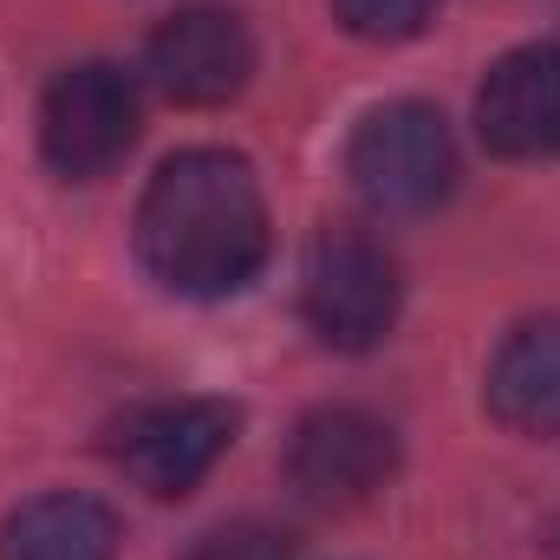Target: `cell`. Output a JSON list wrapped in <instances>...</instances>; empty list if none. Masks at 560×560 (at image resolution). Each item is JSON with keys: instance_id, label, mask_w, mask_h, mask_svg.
<instances>
[{"instance_id": "obj_1", "label": "cell", "mask_w": 560, "mask_h": 560, "mask_svg": "<svg viewBox=\"0 0 560 560\" xmlns=\"http://www.w3.org/2000/svg\"><path fill=\"white\" fill-rule=\"evenodd\" d=\"M268 202L235 150H176L138 202V255L170 293L222 300L268 261Z\"/></svg>"}, {"instance_id": "obj_2", "label": "cell", "mask_w": 560, "mask_h": 560, "mask_svg": "<svg viewBox=\"0 0 560 560\" xmlns=\"http://www.w3.org/2000/svg\"><path fill=\"white\" fill-rule=\"evenodd\" d=\"M346 176L378 215L436 209L450 196V183H456V143H450L443 112H430L418 98L365 112L352 143H346Z\"/></svg>"}, {"instance_id": "obj_3", "label": "cell", "mask_w": 560, "mask_h": 560, "mask_svg": "<svg viewBox=\"0 0 560 560\" xmlns=\"http://www.w3.org/2000/svg\"><path fill=\"white\" fill-rule=\"evenodd\" d=\"M398 261L365 229H326L306 248L300 313L332 352H372L398 326Z\"/></svg>"}, {"instance_id": "obj_4", "label": "cell", "mask_w": 560, "mask_h": 560, "mask_svg": "<svg viewBox=\"0 0 560 560\" xmlns=\"http://www.w3.org/2000/svg\"><path fill=\"white\" fill-rule=\"evenodd\" d=\"M138 138V92L118 66L105 59H85V66H66L46 98H39V150L59 176L72 183H92L105 176Z\"/></svg>"}, {"instance_id": "obj_5", "label": "cell", "mask_w": 560, "mask_h": 560, "mask_svg": "<svg viewBox=\"0 0 560 560\" xmlns=\"http://www.w3.org/2000/svg\"><path fill=\"white\" fill-rule=\"evenodd\" d=\"M235 405L222 398H170L143 405L112 430V463L138 482L143 495H189L235 443Z\"/></svg>"}, {"instance_id": "obj_6", "label": "cell", "mask_w": 560, "mask_h": 560, "mask_svg": "<svg viewBox=\"0 0 560 560\" xmlns=\"http://www.w3.org/2000/svg\"><path fill=\"white\" fill-rule=\"evenodd\" d=\"M398 469V436L392 423L359 411V405H326L313 418H300L287 443V476L306 502L319 509H359L372 502Z\"/></svg>"}, {"instance_id": "obj_7", "label": "cell", "mask_w": 560, "mask_h": 560, "mask_svg": "<svg viewBox=\"0 0 560 560\" xmlns=\"http://www.w3.org/2000/svg\"><path fill=\"white\" fill-rule=\"evenodd\" d=\"M150 85L176 105H229L255 72V39L229 7H183L143 46Z\"/></svg>"}, {"instance_id": "obj_8", "label": "cell", "mask_w": 560, "mask_h": 560, "mask_svg": "<svg viewBox=\"0 0 560 560\" xmlns=\"http://www.w3.org/2000/svg\"><path fill=\"white\" fill-rule=\"evenodd\" d=\"M476 131L509 163L560 156V46H515L476 92Z\"/></svg>"}, {"instance_id": "obj_9", "label": "cell", "mask_w": 560, "mask_h": 560, "mask_svg": "<svg viewBox=\"0 0 560 560\" xmlns=\"http://www.w3.org/2000/svg\"><path fill=\"white\" fill-rule=\"evenodd\" d=\"M489 411L522 436L560 430V319H528L489 365Z\"/></svg>"}, {"instance_id": "obj_10", "label": "cell", "mask_w": 560, "mask_h": 560, "mask_svg": "<svg viewBox=\"0 0 560 560\" xmlns=\"http://www.w3.org/2000/svg\"><path fill=\"white\" fill-rule=\"evenodd\" d=\"M0 560H118V515L92 495H33L0 522Z\"/></svg>"}, {"instance_id": "obj_11", "label": "cell", "mask_w": 560, "mask_h": 560, "mask_svg": "<svg viewBox=\"0 0 560 560\" xmlns=\"http://www.w3.org/2000/svg\"><path fill=\"white\" fill-rule=\"evenodd\" d=\"M339 26L359 33V39H378V46H398V39H418L436 13V0H332Z\"/></svg>"}, {"instance_id": "obj_12", "label": "cell", "mask_w": 560, "mask_h": 560, "mask_svg": "<svg viewBox=\"0 0 560 560\" xmlns=\"http://www.w3.org/2000/svg\"><path fill=\"white\" fill-rule=\"evenodd\" d=\"M189 560H293V548H287V535L261 528V522H229V528L202 535Z\"/></svg>"}]
</instances>
